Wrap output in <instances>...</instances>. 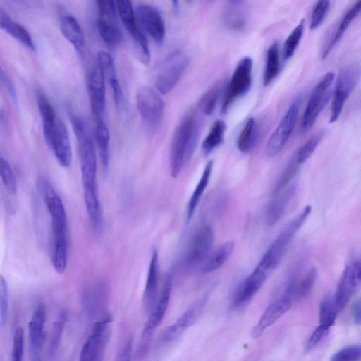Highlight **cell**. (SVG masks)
I'll use <instances>...</instances> for the list:
<instances>
[{
  "mask_svg": "<svg viewBox=\"0 0 361 361\" xmlns=\"http://www.w3.org/2000/svg\"><path fill=\"white\" fill-rule=\"evenodd\" d=\"M37 188L49 214L51 224V261L54 270L64 272L68 259L67 216L64 204L52 185L38 179Z\"/></svg>",
  "mask_w": 361,
  "mask_h": 361,
  "instance_id": "1",
  "label": "cell"
},
{
  "mask_svg": "<svg viewBox=\"0 0 361 361\" xmlns=\"http://www.w3.org/2000/svg\"><path fill=\"white\" fill-rule=\"evenodd\" d=\"M199 136V122L194 114H186L173 135L170 151L171 175L176 178L194 152Z\"/></svg>",
  "mask_w": 361,
  "mask_h": 361,
  "instance_id": "2",
  "label": "cell"
},
{
  "mask_svg": "<svg viewBox=\"0 0 361 361\" xmlns=\"http://www.w3.org/2000/svg\"><path fill=\"white\" fill-rule=\"evenodd\" d=\"M311 211L312 207L307 205L283 228L262 256L258 267L269 273L279 265L290 242L307 219Z\"/></svg>",
  "mask_w": 361,
  "mask_h": 361,
  "instance_id": "3",
  "label": "cell"
},
{
  "mask_svg": "<svg viewBox=\"0 0 361 361\" xmlns=\"http://www.w3.org/2000/svg\"><path fill=\"white\" fill-rule=\"evenodd\" d=\"M84 200L90 221L98 230L102 224V212L97 184V159L88 157L80 160Z\"/></svg>",
  "mask_w": 361,
  "mask_h": 361,
  "instance_id": "4",
  "label": "cell"
},
{
  "mask_svg": "<svg viewBox=\"0 0 361 361\" xmlns=\"http://www.w3.org/2000/svg\"><path fill=\"white\" fill-rule=\"evenodd\" d=\"M360 78L361 66L357 63L348 64L339 71L334 90L329 123H334L339 118L345 102L357 85Z\"/></svg>",
  "mask_w": 361,
  "mask_h": 361,
  "instance_id": "5",
  "label": "cell"
},
{
  "mask_svg": "<svg viewBox=\"0 0 361 361\" xmlns=\"http://www.w3.org/2000/svg\"><path fill=\"white\" fill-rule=\"evenodd\" d=\"M119 18L132 39L134 52L137 60L148 64L151 54L147 39L140 30L132 4L128 0L116 1Z\"/></svg>",
  "mask_w": 361,
  "mask_h": 361,
  "instance_id": "6",
  "label": "cell"
},
{
  "mask_svg": "<svg viewBox=\"0 0 361 361\" xmlns=\"http://www.w3.org/2000/svg\"><path fill=\"white\" fill-rule=\"evenodd\" d=\"M334 74L326 73L317 82L307 101L301 121V132H307L315 123L318 116L329 100Z\"/></svg>",
  "mask_w": 361,
  "mask_h": 361,
  "instance_id": "7",
  "label": "cell"
},
{
  "mask_svg": "<svg viewBox=\"0 0 361 361\" xmlns=\"http://www.w3.org/2000/svg\"><path fill=\"white\" fill-rule=\"evenodd\" d=\"M188 58L182 51H175L161 63L154 80L155 87L161 94H167L178 82L188 65Z\"/></svg>",
  "mask_w": 361,
  "mask_h": 361,
  "instance_id": "8",
  "label": "cell"
},
{
  "mask_svg": "<svg viewBox=\"0 0 361 361\" xmlns=\"http://www.w3.org/2000/svg\"><path fill=\"white\" fill-rule=\"evenodd\" d=\"M361 288V254L355 255L345 264L339 279L335 301L339 311L342 310L351 298Z\"/></svg>",
  "mask_w": 361,
  "mask_h": 361,
  "instance_id": "9",
  "label": "cell"
},
{
  "mask_svg": "<svg viewBox=\"0 0 361 361\" xmlns=\"http://www.w3.org/2000/svg\"><path fill=\"white\" fill-rule=\"evenodd\" d=\"M111 322L109 314L97 322L82 347L79 361H103L110 336Z\"/></svg>",
  "mask_w": 361,
  "mask_h": 361,
  "instance_id": "10",
  "label": "cell"
},
{
  "mask_svg": "<svg viewBox=\"0 0 361 361\" xmlns=\"http://www.w3.org/2000/svg\"><path fill=\"white\" fill-rule=\"evenodd\" d=\"M300 103L301 99L299 97L292 102L279 124L271 135L265 147L267 157H275L286 144L296 125Z\"/></svg>",
  "mask_w": 361,
  "mask_h": 361,
  "instance_id": "11",
  "label": "cell"
},
{
  "mask_svg": "<svg viewBox=\"0 0 361 361\" xmlns=\"http://www.w3.org/2000/svg\"><path fill=\"white\" fill-rule=\"evenodd\" d=\"M97 4V29L103 42L109 47H115L122 40V32L116 20V3L100 0Z\"/></svg>",
  "mask_w": 361,
  "mask_h": 361,
  "instance_id": "12",
  "label": "cell"
},
{
  "mask_svg": "<svg viewBox=\"0 0 361 361\" xmlns=\"http://www.w3.org/2000/svg\"><path fill=\"white\" fill-rule=\"evenodd\" d=\"M138 112L146 124L156 128L161 122L164 102L160 95L148 86L140 87L136 94Z\"/></svg>",
  "mask_w": 361,
  "mask_h": 361,
  "instance_id": "13",
  "label": "cell"
},
{
  "mask_svg": "<svg viewBox=\"0 0 361 361\" xmlns=\"http://www.w3.org/2000/svg\"><path fill=\"white\" fill-rule=\"evenodd\" d=\"M252 60L244 57L238 63L228 84L222 104V113L226 112L230 105L237 98L245 94L250 88L252 81Z\"/></svg>",
  "mask_w": 361,
  "mask_h": 361,
  "instance_id": "14",
  "label": "cell"
},
{
  "mask_svg": "<svg viewBox=\"0 0 361 361\" xmlns=\"http://www.w3.org/2000/svg\"><path fill=\"white\" fill-rule=\"evenodd\" d=\"M214 239V231L210 226H204L197 231L184 257V265L188 269L202 266L211 252Z\"/></svg>",
  "mask_w": 361,
  "mask_h": 361,
  "instance_id": "15",
  "label": "cell"
},
{
  "mask_svg": "<svg viewBox=\"0 0 361 361\" xmlns=\"http://www.w3.org/2000/svg\"><path fill=\"white\" fill-rule=\"evenodd\" d=\"M135 15L142 28L157 43L161 44L164 39L166 30L163 17L154 6L145 3L137 4Z\"/></svg>",
  "mask_w": 361,
  "mask_h": 361,
  "instance_id": "16",
  "label": "cell"
},
{
  "mask_svg": "<svg viewBox=\"0 0 361 361\" xmlns=\"http://www.w3.org/2000/svg\"><path fill=\"white\" fill-rule=\"evenodd\" d=\"M47 143L59 164L63 167H69L72 161L71 140L66 126L61 119L58 118Z\"/></svg>",
  "mask_w": 361,
  "mask_h": 361,
  "instance_id": "17",
  "label": "cell"
},
{
  "mask_svg": "<svg viewBox=\"0 0 361 361\" xmlns=\"http://www.w3.org/2000/svg\"><path fill=\"white\" fill-rule=\"evenodd\" d=\"M87 90L91 111L95 119L104 118L105 111V80L99 68H92L87 75Z\"/></svg>",
  "mask_w": 361,
  "mask_h": 361,
  "instance_id": "18",
  "label": "cell"
},
{
  "mask_svg": "<svg viewBox=\"0 0 361 361\" xmlns=\"http://www.w3.org/2000/svg\"><path fill=\"white\" fill-rule=\"evenodd\" d=\"M268 274L257 265L236 290L233 299V306L240 308L247 304L260 289Z\"/></svg>",
  "mask_w": 361,
  "mask_h": 361,
  "instance_id": "19",
  "label": "cell"
},
{
  "mask_svg": "<svg viewBox=\"0 0 361 361\" xmlns=\"http://www.w3.org/2000/svg\"><path fill=\"white\" fill-rule=\"evenodd\" d=\"M171 291V279L170 276H168L158 300L152 308L149 317L145 327L143 333L145 345L148 343L154 329L161 323L164 317L170 300Z\"/></svg>",
  "mask_w": 361,
  "mask_h": 361,
  "instance_id": "20",
  "label": "cell"
},
{
  "mask_svg": "<svg viewBox=\"0 0 361 361\" xmlns=\"http://www.w3.org/2000/svg\"><path fill=\"white\" fill-rule=\"evenodd\" d=\"M98 68L112 91L114 102L120 107L123 103V92L119 82L114 59L110 53L99 50L97 54Z\"/></svg>",
  "mask_w": 361,
  "mask_h": 361,
  "instance_id": "21",
  "label": "cell"
},
{
  "mask_svg": "<svg viewBox=\"0 0 361 361\" xmlns=\"http://www.w3.org/2000/svg\"><path fill=\"white\" fill-rule=\"evenodd\" d=\"M361 13V1L353 4L352 6L345 13L338 21V24L333 28L325 39L321 51V57L324 59L328 56L334 47L339 42L343 35L348 29L352 22Z\"/></svg>",
  "mask_w": 361,
  "mask_h": 361,
  "instance_id": "22",
  "label": "cell"
},
{
  "mask_svg": "<svg viewBox=\"0 0 361 361\" xmlns=\"http://www.w3.org/2000/svg\"><path fill=\"white\" fill-rule=\"evenodd\" d=\"M203 305V300L196 302L187 310L175 323L166 328L160 336V344L167 345L178 338L188 326L196 321Z\"/></svg>",
  "mask_w": 361,
  "mask_h": 361,
  "instance_id": "23",
  "label": "cell"
},
{
  "mask_svg": "<svg viewBox=\"0 0 361 361\" xmlns=\"http://www.w3.org/2000/svg\"><path fill=\"white\" fill-rule=\"evenodd\" d=\"M292 306V299L283 296L273 302L264 310L256 326L251 331L253 338H257L263 334L264 330L274 324L282 315H283Z\"/></svg>",
  "mask_w": 361,
  "mask_h": 361,
  "instance_id": "24",
  "label": "cell"
},
{
  "mask_svg": "<svg viewBox=\"0 0 361 361\" xmlns=\"http://www.w3.org/2000/svg\"><path fill=\"white\" fill-rule=\"evenodd\" d=\"M296 188L297 181L295 180L284 190L273 195V199L269 203L265 214V220L268 226H273L280 220L292 200Z\"/></svg>",
  "mask_w": 361,
  "mask_h": 361,
  "instance_id": "25",
  "label": "cell"
},
{
  "mask_svg": "<svg viewBox=\"0 0 361 361\" xmlns=\"http://www.w3.org/2000/svg\"><path fill=\"white\" fill-rule=\"evenodd\" d=\"M222 22L225 27L239 31L243 30L247 21V11L245 2L242 1H226L221 14Z\"/></svg>",
  "mask_w": 361,
  "mask_h": 361,
  "instance_id": "26",
  "label": "cell"
},
{
  "mask_svg": "<svg viewBox=\"0 0 361 361\" xmlns=\"http://www.w3.org/2000/svg\"><path fill=\"white\" fill-rule=\"evenodd\" d=\"M0 27L28 49L35 51V45L27 30L0 8Z\"/></svg>",
  "mask_w": 361,
  "mask_h": 361,
  "instance_id": "27",
  "label": "cell"
},
{
  "mask_svg": "<svg viewBox=\"0 0 361 361\" xmlns=\"http://www.w3.org/2000/svg\"><path fill=\"white\" fill-rule=\"evenodd\" d=\"M44 306L42 302H39L32 312L28 325L30 341L35 352L39 350L44 345Z\"/></svg>",
  "mask_w": 361,
  "mask_h": 361,
  "instance_id": "28",
  "label": "cell"
},
{
  "mask_svg": "<svg viewBox=\"0 0 361 361\" xmlns=\"http://www.w3.org/2000/svg\"><path fill=\"white\" fill-rule=\"evenodd\" d=\"M60 30L63 37L75 47L78 51H82L85 44V36L82 28L72 14L63 15L60 20Z\"/></svg>",
  "mask_w": 361,
  "mask_h": 361,
  "instance_id": "29",
  "label": "cell"
},
{
  "mask_svg": "<svg viewBox=\"0 0 361 361\" xmlns=\"http://www.w3.org/2000/svg\"><path fill=\"white\" fill-rule=\"evenodd\" d=\"M159 255L157 250L152 254L146 283L143 293V304L146 309H152L156 300L159 280Z\"/></svg>",
  "mask_w": 361,
  "mask_h": 361,
  "instance_id": "30",
  "label": "cell"
},
{
  "mask_svg": "<svg viewBox=\"0 0 361 361\" xmlns=\"http://www.w3.org/2000/svg\"><path fill=\"white\" fill-rule=\"evenodd\" d=\"M35 97L42 117L44 136L46 142H47L56 126L58 118L51 102L42 90L37 89L36 90Z\"/></svg>",
  "mask_w": 361,
  "mask_h": 361,
  "instance_id": "31",
  "label": "cell"
},
{
  "mask_svg": "<svg viewBox=\"0 0 361 361\" xmlns=\"http://www.w3.org/2000/svg\"><path fill=\"white\" fill-rule=\"evenodd\" d=\"M95 140L103 171L106 173L109 171L110 161V133L104 118L95 119Z\"/></svg>",
  "mask_w": 361,
  "mask_h": 361,
  "instance_id": "32",
  "label": "cell"
},
{
  "mask_svg": "<svg viewBox=\"0 0 361 361\" xmlns=\"http://www.w3.org/2000/svg\"><path fill=\"white\" fill-rule=\"evenodd\" d=\"M234 243L227 241L221 244L209 253L202 266L200 270L202 273H210L222 267L233 252Z\"/></svg>",
  "mask_w": 361,
  "mask_h": 361,
  "instance_id": "33",
  "label": "cell"
},
{
  "mask_svg": "<svg viewBox=\"0 0 361 361\" xmlns=\"http://www.w3.org/2000/svg\"><path fill=\"white\" fill-rule=\"evenodd\" d=\"M212 168L213 161L210 160L205 165L196 188L188 202L186 209V220L188 224L192 220L201 197L208 185Z\"/></svg>",
  "mask_w": 361,
  "mask_h": 361,
  "instance_id": "34",
  "label": "cell"
},
{
  "mask_svg": "<svg viewBox=\"0 0 361 361\" xmlns=\"http://www.w3.org/2000/svg\"><path fill=\"white\" fill-rule=\"evenodd\" d=\"M259 135V128L253 118H250L240 133L237 147L244 153L248 152L255 147Z\"/></svg>",
  "mask_w": 361,
  "mask_h": 361,
  "instance_id": "35",
  "label": "cell"
},
{
  "mask_svg": "<svg viewBox=\"0 0 361 361\" xmlns=\"http://www.w3.org/2000/svg\"><path fill=\"white\" fill-rule=\"evenodd\" d=\"M105 290L99 286L89 290L83 298V307L87 315L94 317L100 312L106 300Z\"/></svg>",
  "mask_w": 361,
  "mask_h": 361,
  "instance_id": "36",
  "label": "cell"
},
{
  "mask_svg": "<svg viewBox=\"0 0 361 361\" xmlns=\"http://www.w3.org/2000/svg\"><path fill=\"white\" fill-rule=\"evenodd\" d=\"M338 312L334 295H326L320 303L319 325L330 329L336 321Z\"/></svg>",
  "mask_w": 361,
  "mask_h": 361,
  "instance_id": "37",
  "label": "cell"
},
{
  "mask_svg": "<svg viewBox=\"0 0 361 361\" xmlns=\"http://www.w3.org/2000/svg\"><path fill=\"white\" fill-rule=\"evenodd\" d=\"M226 124L223 121H216L202 143L204 154H208L219 146L224 140Z\"/></svg>",
  "mask_w": 361,
  "mask_h": 361,
  "instance_id": "38",
  "label": "cell"
},
{
  "mask_svg": "<svg viewBox=\"0 0 361 361\" xmlns=\"http://www.w3.org/2000/svg\"><path fill=\"white\" fill-rule=\"evenodd\" d=\"M279 71V47L274 42L268 49L263 83L268 85L276 77Z\"/></svg>",
  "mask_w": 361,
  "mask_h": 361,
  "instance_id": "39",
  "label": "cell"
},
{
  "mask_svg": "<svg viewBox=\"0 0 361 361\" xmlns=\"http://www.w3.org/2000/svg\"><path fill=\"white\" fill-rule=\"evenodd\" d=\"M304 27L305 20H302L292 30L286 39L283 49V56L285 61L291 58L294 54L302 37Z\"/></svg>",
  "mask_w": 361,
  "mask_h": 361,
  "instance_id": "40",
  "label": "cell"
},
{
  "mask_svg": "<svg viewBox=\"0 0 361 361\" xmlns=\"http://www.w3.org/2000/svg\"><path fill=\"white\" fill-rule=\"evenodd\" d=\"M324 135V130H319L307 140L306 142L304 143V145L298 149L295 156V159L299 165L305 162L312 156Z\"/></svg>",
  "mask_w": 361,
  "mask_h": 361,
  "instance_id": "41",
  "label": "cell"
},
{
  "mask_svg": "<svg viewBox=\"0 0 361 361\" xmlns=\"http://www.w3.org/2000/svg\"><path fill=\"white\" fill-rule=\"evenodd\" d=\"M317 276L315 267L310 269L305 275L300 278L293 292L292 298L300 299L309 294L312 288Z\"/></svg>",
  "mask_w": 361,
  "mask_h": 361,
  "instance_id": "42",
  "label": "cell"
},
{
  "mask_svg": "<svg viewBox=\"0 0 361 361\" xmlns=\"http://www.w3.org/2000/svg\"><path fill=\"white\" fill-rule=\"evenodd\" d=\"M66 312L64 311L61 312L54 323L49 343V352L51 356H54L59 347L61 336L66 322Z\"/></svg>",
  "mask_w": 361,
  "mask_h": 361,
  "instance_id": "43",
  "label": "cell"
},
{
  "mask_svg": "<svg viewBox=\"0 0 361 361\" xmlns=\"http://www.w3.org/2000/svg\"><path fill=\"white\" fill-rule=\"evenodd\" d=\"M1 178L3 185L11 195H16L17 190L16 180L12 168L6 159L1 157Z\"/></svg>",
  "mask_w": 361,
  "mask_h": 361,
  "instance_id": "44",
  "label": "cell"
},
{
  "mask_svg": "<svg viewBox=\"0 0 361 361\" xmlns=\"http://www.w3.org/2000/svg\"><path fill=\"white\" fill-rule=\"evenodd\" d=\"M298 167L299 164L297 163L294 157L286 166L276 182L273 189V195L280 192L291 183L290 182L295 176L298 170Z\"/></svg>",
  "mask_w": 361,
  "mask_h": 361,
  "instance_id": "45",
  "label": "cell"
},
{
  "mask_svg": "<svg viewBox=\"0 0 361 361\" xmlns=\"http://www.w3.org/2000/svg\"><path fill=\"white\" fill-rule=\"evenodd\" d=\"M219 86H214L207 91L200 98L199 107L206 115H211L214 111L219 97Z\"/></svg>",
  "mask_w": 361,
  "mask_h": 361,
  "instance_id": "46",
  "label": "cell"
},
{
  "mask_svg": "<svg viewBox=\"0 0 361 361\" xmlns=\"http://www.w3.org/2000/svg\"><path fill=\"white\" fill-rule=\"evenodd\" d=\"M330 8V1H317L312 11L310 27L311 30L317 29L324 22Z\"/></svg>",
  "mask_w": 361,
  "mask_h": 361,
  "instance_id": "47",
  "label": "cell"
},
{
  "mask_svg": "<svg viewBox=\"0 0 361 361\" xmlns=\"http://www.w3.org/2000/svg\"><path fill=\"white\" fill-rule=\"evenodd\" d=\"M361 360V345H351L345 346L334 355L330 361H359Z\"/></svg>",
  "mask_w": 361,
  "mask_h": 361,
  "instance_id": "48",
  "label": "cell"
},
{
  "mask_svg": "<svg viewBox=\"0 0 361 361\" xmlns=\"http://www.w3.org/2000/svg\"><path fill=\"white\" fill-rule=\"evenodd\" d=\"M9 307L8 289L6 281L0 277V324L4 326L8 320Z\"/></svg>",
  "mask_w": 361,
  "mask_h": 361,
  "instance_id": "49",
  "label": "cell"
},
{
  "mask_svg": "<svg viewBox=\"0 0 361 361\" xmlns=\"http://www.w3.org/2000/svg\"><path fill=\"white\" fill-rule=\"evenodd\" d=\"M24 349V333L20 326H18L13 334L11 361H22Z\"/></svg>",
  "mask_w": 361,
  "mask_h": 361,
  "instance_id": "50",
  "label": "cell"
},
{
  "mask_svg": "<svg viewBox=\"0 0 361 361\" xmlns=\"http://www.w3.org/2000/svg\"><path fill=\"white\" fill-rule=\"evenodd\" d=\"M329 331V329L319 325L314 330L307 342L306 351H310L317 346L326 337Z\"/></svg>",
  "mask_w": 361,
  "mask_h": 361,
  "instance_id": "51",
  "label": "cell"
},
{
  "mask_svg": "<svg viewBox=\"0 0 361 361\" xmlns=\"http://www.w3.org/2000/svg\"><path fill=\"white\" fill-rule=\"evenodd\" d=\"M0 75H1V81L4 82L5 86L7 87L8 92H10V94L12 96L15 102H16L17 96H16V90L15 86L13 85V84L11 81L10 78L5 73V72L3 71L2 68H1Z\"/></svg>",
  "mask_w": 361,
  "mask_h": 361,
  "instance_id": "52",
  "label": "cell"
},
{
  "mask_svg": "<svg viewBox=\"0 0 361 361\" xmlns=\"http://www.w3.org/2000/svg\"><path fill=\"white\" fill-rule=\"evenodd\" d=\"M352 317L355 324L361 325V298L357 299L353 304Z\"/></svg>",
  "mask_w": 361,
  "mask_h": 361,
  "instance_id": "53",
  "label": "cell"
},
{
  "mask_svg": "<svg viewBox=\"0 0 361 361\" xmlns=\"http://www.w3.org/2000/svg\"><path fill=\"white\" fill-rule=\"evenodd\" d=\"M132 349H133L132 341L128 340L126 343L123 349L121 350V351L118 355V357L117 359V361H130L131 355H132Z\"/></svg>",
  "mask_w": 361,
  "mask_h": 361,
  "instance_id": "54",
  "label": "cell"
},
{
  "mask_svg": "<svg viewBox=\"0 0 361 361\" xmlns=\"http://www.w3.org/2000/svg\"><path fill=\"white\" fill-rule=\"evenodd\" d=\"M32 361H42L41 358L39 357H35Z\"/></svg>",
  "mask_w": 361,
  "mask_h": 361,
  "instance_id": "55",
  "label": "cell"
},
{
  "mask_svg": "<svg viewBox=\"0 0 361 361\" xmlns=\"http://www.w3.org/2000/svg\"><path fill=\"white\" fill-rule=\"evenodd\" d=\"M358 104L361 105V95H360V97L359 98Z\"/></svg>",
  "mask_w": 361,
  "mask_h": 361,
  "instance_id": "56",
  "label": "cell"
}]
</instances>
